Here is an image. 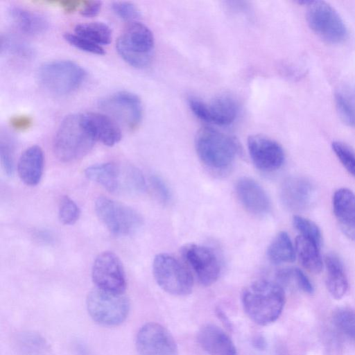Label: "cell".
Segmentation results:
<instances>
[{"label":"cell","mask_w":355,"mask_h":355,"mask_svg":"<svg viewBox=\"0 0 355 355\" xmlns=\"http://www.w3.org/2000/svg\"><path fill=\"white\" fill-rule=\"evenodd\" d=\"M242 303L252 320L260 325H267L280 315L285 303V294L279 284L258 280L244 290Z\"/></svg>","instance_id":"6da1fadb"},{"label":"cell","mask_w":355,"mask_h":355,"mask_svg":"<svg viewBox=\"0 0 355 355\" xmlns=\"http://www.w3.org/2000/svg\"><path fill=\"white\" fill-rule=\"evenodd\" d=\"M95 141L83 123L82 114H71L64 118L55 133L53 152L61 162H74L88 154Z\"/></svg>","instance_id":"7a4b0ae2"},{"label":"cell","mask_w":355,"mask_h":355,"mask_svg":"<svg viewBox=\"0 0 355 355\" xmlns=\"http://www.w3.org/2000/svg\"><path fill=\"white\" fill-rule=\"evenodd\" d=\"M195 146L202 162L215 171H223L230 167L239 150L234 138L208 127L198 132Z\"/></svg>","instance_id":"3957f363"},{"label":"cell","mask_w":355,"mask_h":355,"mask_svg":"<svg viewBox=\"0 0 355 355\" xmlns=\"http://www.w3.org/2000/svg\"><path fill=\"white\" fill-rule=\"evenodd\" d=\"M154 44L151 31L141 23L132 22L119 37L116 47L126 62L132 67L142 68L151 60Z\"/></svg>","instance_id":"277c9868"},{"label":"cell","mask_w":355,"mask_h":355,"mask_svg":"<svg viewBox=\"0 0 355 355\" xmlns=\"http://www.w3.org/2000/svg\"><path fill=\"white\" fill-rule=\"evenodd\" d=\"M87 311L97 323L105 326H116L127 318L130 303L123 293H113L96 288L86 300Z\"/></svg>","instance_id":"5b68a950"},{"label":"cell","mask_w":355,"mask_h":355,"mask_svg":"<svg viewBox=\"0 0 355 355\" xmlns=\"http://www.w3.org/2000/svg\"><path fill=\"white\" fill-rule=\"evenodd\" d=\"M306 20L312 31L327 43L340 44L347 37L343 19L326 1H310L307 5Z\"/></svg>","instance_id":"8992f818"},{"label":"cell","mask_w":355,"mask_h":355,"mask_svg":"<svg viewBox=\"0 0 355 355\" xmlns=\"http://www.w3.org/2000/svg\"><path fill=\"white\" fill-rule=\"evenodd\" d=\"M153 272L159 287L171 295L182 296L192 291L193 280L191 272L170 254L161 253L155 257Z\"/></svg>","instance_id":"52a82bcc"},{"label":"cell","mask_w":355,"mask_h":355,"mask_svg":"<svg viewBox=\"0 0 355 355\" xmlns=\"http://www.w3.org/2000/svg\"><path fill=\"white\" fill-rule=\"evenodd\" d=\"M86 76L85 70L69 60H55L46 62L39 70V79L49 92L59 95L76 90Z\"/></svg>","instance_id":"ba28073f"},{"label":"cell","mask_w":355,"mask_h":355,"mask_svg":"<svg viewBox=\"0 0 355 355\" xmlns=\"http://www.w3.org/2000/svg\"><path fill=\"white\" fill-rule=\"evenodd\" d=\"M95 211L107 229L118 236L132 234L143 223L141 216L135 209L105 196L96 199Z\"/></svg>","instance_id":"9c48e42d"},{"label":"cell","mask_w":355,"mask_h":355,"mask_svg":"<svg viewBox=\"0 0 355 355\" xmlns=\"http://www.w3.org/2000/svg\"><path fill=\"white\" fill-rule=\"evenodd\" d=\"M92 277L96 288L113 293H123L126 279L123 264L112 252L105 251L95 259Z\"/></svg>","instance_id":"30bf717a"},{"label":"cell","mask_w":355,"mask_h":355,"mask_svg":"<svg viewBox=\"0 0 355 355\" xmlns=\"http://www.w3.org/2000/svg\"><path fill=\"white\" fill-rule=\"evenodd\" d=\"M100 107L130 130L137 128L142 119L141 100L130 92H120L109 96L101 101Z\"/></svg>","instance_id":"8fae6325"},{"label":"cell","mask_w":355,"mask_h":355,"mask_svg":"<svg viewBox=\"0 0 355 355\" xmlns=\"http://www.w3.org/2000/svg\"><path fill=\"white\" fill-rule=\"evenodd\" d=\"M139 355H178V349L170 332L155 322L141 327L136 338Z\"/></svg>","instance_id":"7c38bea8"},{"label":"cell","mask_w":355,"mask_h":355,"mask_svg":"<svg viewBox=\"0 0 355 355\" xmlns=\"http://www.w3.org/2000/svg\"><path fill=\"white\" fill-rule=\"evenodd\" d=\"M182 254L201 284L209 286L217 280L220 267L216 255L211 249L191 243L182 248Z\"/></svg>","instance_id":"4fadbf2b"},{"label":"cell","mask_w":355,"mask_h":355,"mask_svg":"<svg viewBox=\"0 0 355 355\" xmlns=\"http://www.w3.org/2000/svg\"><path fill=\"white\" fill-rule=\"evenodd\" d=\"M189 106L200 120L218 125L232 123L238 112L236 102L228 96H218L208 103L198 98L191 97Z\"/></svg>","instance_id":"5bb4252c"},{"label":"cell","mask_w":355,"mask_h":355,"mask_svg":"<svg viewBox=\"0 0 355 355\" xmlns=\"http://www.w3.org/2000/svg\"><path fill=\"white\" fill-rule=\"evenodd\" d=\"M248 148L252 162L261 171L277 170L284 162V151L281 145L266 136L251 135L248 139Z\"/></svg>","instance_id":"9a60e30c"},{"label":"cell","mask_w":355,"mask_h":355,"mask_svg":"<svg viewBox=\"0 0 355 355\" xmlns=\"http://www.w3.org/2000/svg\"><path fill=\"white\" fill-rule=\"evenodd\" d=\"M236 193L243 207L252 214H265L270 208L267 193L252 178L245 177L239 180L236 184Z\"/></svg>","instance_id":"2e32d148"},{"label":"cell","mask_w":355,"mask_h":355,"mask_svg":"<svg viewBox=\"0 0 355 355\" xmlns=\"http://www.w3.org/2000/svg\"><path fill=\"white\" fill-rule=\"evenodd\" d=\"M314 190L311 184L304 178L291 177L284 181L280 190L283 204L291 210L306 209L311 203Z\"/></svg>","instance_id":"e0dca14e"},{"label":"cell","mask_w":355,"mask_h":355,"mask_svg":"<svg viewBox=\"0 0 355 355\" xmlns=\"http://www.w3.org/2000/svg\"><path fill=\"white\" fill-rule=\"evenodd\" d=\"M81 114L84 124L96 141L112 146L121 140V129L110 116L97 112Z\"/></svg>","instance_id":"ac0fdd59"},{"label":"cell","mask_w":355,"mask_h":355,"mask_svg":"<svg viewBox=\"0 0 355 355\" xmlns=\"http://www.w3.org/2000/svg\"><path fill=\"white\" fill-rule=\"evenodd\" d=\"M198 341L209 355H237L231 338L216 325L203 326L198 333Z\"/></svg>","instance_id":"d6986e66"},{"label":"cell","mask_w":355,"mask_h":355,"mask_svg":"<svg viewBox=\"0 0 355 355\" xmlns=\"http://www.w3.org/2000/svg\"><path fill=\"white\" fill-rule=\"evenodd\" d=\"M44 169V153L38 146H32L21 155L17 163V173L26 185L35 186L41 180Z\"/></svg>","instance_id":"ffe728a7"},{"label":"cell","mask_w":355,"mask_h":355,"mask_svg":"<svg viewBox=\"0 0 355 355\" xmlns=\"http://www.w3.org/2000/svg\"><path fill=\"white\" fill-rule=\"evenodd\" d=\"M327 269V287L336 300L341 299L348 288L347 279L340 259L334 254H328L324 257Z\"/></svg>","instance_id":"44dd1931"},{"label":"cell","mask_w":355,"mask_h":355,"mask_svg":"<svg viewBox=\"0 0 355 355\" xmlns=\"http://www.w3.org/2000/svg\"><path fill=\"white\" fill-rule=\"evenodd\" d=\"M9 14L15 26L23 33L37 35L49 27L47 19L42 15L19 6H13Z\"/></svg>","instance_id":"7402d4cb"},{"label":"cell","mask_w":355,"mask_h":355,"mask_svg":"<svg viewBox=\"0 0 355 355\" xmlns=\"http://www.w3.org/2000/svg\"><path fill=\"white\" fill-rule=\"evenodd\" d=\"M332 205L342 229L355 226V193L352 191L347 188L336 191Z\"/></svg>","instance_id":"603a6c76"},{"label":"cell","mask_w":355,"mask_h":355,"mask_svg":"<svg viewBox=\"0 0 355 355\" xmlns=\"http://www.w3.org/2000/svg\"><path fill=\"white\" fill-rule=\"evenodd\" d=\"M85 176L109 191L119 189L121 184V171L117 165L113 163H103L90 166L85 170Z\"/></svg>","instance_id":"cb8c5ba5"},{"label":"cell","mask_w":355,"mask_h":355,"mask_svg":"<svg viewBox=\"0 0 355 355\" xmlns=\"http://www.w3.org/2000/svg\"><path fill=\"white\" fill-rule=\"evenodd\" d=\"M295 252L302 265L313 273H320L323 263L320 254V248L311 240L299 235L295 239Z\"/></svg>","instance_id":"d4e9b609"},{"label":"cell","mask_w":355,"mask_h":355,"mask_svg":"<svg viewBox=\"0 0 355 355\" xmlns=\"http://www.w3.org/2000/svg\"><path fill=\"white\" fill-rule=\"evenodd\" d=\"M267 255L269 260L275 264L295 261V249L286 232H280L275 236L268 248Z\"/></svg>","instance_id":"484cf974"},{"label":"cell","mask_w":355,"mask_h":355,"mask_svg":"<svg viewBox=\"0 0 355 355\" xmlns=\"http://www.w3.org/2000/svg\"><path fill=\"white\" fill-rule=\"evenodd\" d=\"M75 33L100 46L106 45L112 40L110 27L102 22H89L76 25Z\"/></svg>","instance_id":"4316f807"},{"label":"cell","mask_w":355,"mask_h":355,"mask_svg":"<svg viewBox=\"0 0 355 355\" xmlns=\"http://www.w3.org/2000/svg\"><path fill=\"white\" fill-rule=\"evenodd\" d=\"M335 103L341 121L355 128V98L348 92L339 90L335 94Z\"/></svg>","instance_id":"83f0119b"},{"label":"cell","mask_w":355,"mask_h":355,"mask_svg":"<svg viewBox=\"0 0 355 355\" xmlns=\"http://www.w3.org/2000/svg\"><path fill=\"white\" fill-rule=\"evenodd\" d=\"M279 280L284 284H294L304 292L311 294L313 286L307 276L297 268H288L280 270L277 274Z\"/></svg>","instance_id":"f1b7e54d"},{"label":"cell","mask_w":355,"mask_h":355,"mask_svg":"<svg viewBox=\"0 0 355 355\" xmlns=\"http://www.w3.org/2000/svg\"><path fill=\"white\" fill-rule=\"evenodd\" d=\"M335 326L347 337L355 341V312L348 309H338L333 316Z\"/></svg>","instance_id":"f546056e"},{"label":"cell","mask_w":355,"mask_h":355,"mask_svg":"<svg viewBox=\"0 0 355 355\" xmlns=\"http://www.w3.org/2000/svg\"><path fill=\"white\" fill-rule=\"evenodd\" d=\"M295 228L302 235L314 242L320 248L322 244V234L318 226L312 220L295 215L293 218Z\"/></svg>","instance_id":"4dcf8cb0"},{"label":"cell","mask_w":355,"mask_h":355,"mask_svg":"<svg viewBox=\"0 0 355 355\" xmlns=\"http://www.w3.org/2000/svg\"><path fill=\"white\" fill-rule=\"evenodd\" d=\"M0 157L5 173L12 175L14 171V142L12 137L6 131L1 132Z\"/></svg>","instance_id":"1f68e13d"},{"label":"cell","mask_w":355,"mask_h":355,"mask_svg":"<svg viewBox=\"0 0 355 355\" xmlns=\"http://www.w3.org/2000/svg\"><path fill=\"white\" fill-rule=\"evenodd\" d=\"M80 209L69 196H63L59 203L58 217L64 225H73L79 218Z\"/></svg>","instance_id":"d6a6232c"},{"label":"cell","mask_w":355,"mask_h":355,"mask_svg":"<svg viewBox=\"0 0 355 355\" xmlns=\"http://www.w3.org/2000/svg\"><path fill=\"white\" fill-rule=\"evenodd\" d=\"M331 148L344 168L355 178V153L353 150L338 141L332 142Z\"/></svg>","instance_id":"836d02e7"},{"label":"cell","mask_w":355,"mask_h":355,"mask_svg":"<svg viewBox=\"0 0 355 355\" xmlns=\"http://www.w3.org/2000/svg\"><path fill=\"white\" fill-rule=\"evenodd\" d=\"M64 38L72 46L87 53L96 55H104V49L93 42L76 33H66Z\"/></svg>","instance_id":"e575fe53"},{"label":"cell","mask_w":355,"mask_h":355,"mask_svg":"<svg viewBox=\"0 0 355 355\" xmlns=\"http://www.w3.org/2000/svg\"><path fill=\"white\" fill-rule=\"evenodd\" d=\"M112 8L119 17L125 21H134L140 16L137 6L128 1H115Z\"/></svg>","instance_id":"d590c367"},{"label":"cell","mask_w":355,"mask_h":355,"mask_svg":"<svg viewBox=\"0 0 355 355\" xmlns=\"http://www.w3.org/2000/svg\"><path fill=\"white\" fill-rule=\"evenodd\" d=\"M1 51H6L15 55L29 57L31 51L28 46L23 42L10 37L1 39Z\"/></svg>","instance_id":"8d00e7d4"},{"label":"cell","mask_w":355,"mask_h":355,"mask_svg":"<svg viewBox=\"0 0 355 355\" xmlns=\"http://www.w3.org/2000/svg\"><path fill=\"white\" fill-rule=\"evenodd\" d=\"M125 175V183L131 189L137 192H143L146 190L145 178L139 169L135 167L128 168Z\"/></svg>","instance_id":"74e56055"},{"label":"cell","mask_w":355,"mask_h":355,"mask_svg":"<svg viewBox=\"0 0 355 355\" xmlns=\"http://www.w3.org/2000/svg\"><path fill=\"white\" fill-rule=\"evenodd\" d=\"M150 185L157 198L164 203L171 199V192L166 182L159 176L153 175L150 178Z\"/></svg>","instance_id":"f35d334b"},{"label":"cell","mask_w":355,"mask_h":355,"mask_svg":"<svg viewBox=\"0 0 355 355\" xmlns=\"http://www.w3.org/2000/svg\"><path fill=\"white\" fill-rule=\"evenodd\" d=\"M101 5L102 3L99 1H83L80 13L86 17H94L99 13Z\"/></svg>","instance_id":"ab89813d"},{"label":"cell","mask_w":355,"mask_h":355,"mask_svg":"<svg viewBox=\"0 0 355 355\" xmlns=\"http://www.w3.org/2000/svg\"><path fill=\"white\" fill-rule=\"evenodd\" d=\"M11 125L17 130H26L31 127L32 119L27 116H17L11 119Z\"/></svg>","instance_id":"60d3db41"},{"label":"cell","mask_w":355,"mask_h":355,"mask_svg":"<svg viewBox=\"0 0 355 355\" xmlns=\"http://www.w3.org/2000/svg\"><path fill=\"white\" fill-rule=\"evenodd\" d=\"M57 3L67 12H72L76 10L78 8H80L83 3V1L78 0H64L59 1Z\"/></svg>","instance_id":"b9f144b4"},{"label":"cell","mask_w":355,"mask_h":355,"mask_svg":"<svg viewBox=\"0 0 355 355\" xmlns=\"http://www.w3.org/2000/svg\"><path fill=\"white\" fill-rule=\"evenodd\" d=\"M216 313H217L218 317L224 323V324L226 327H227L228 328H230L231 323H230L228 318L225 315L224 312L222 310H220V309H218L216 310Z\"/></svg>","instance_id":"7bdbcfd3"},{"label":"cell","mask_w":355,"mask_h":355,"mask_svg":"<svg viewBox=\"0 0 355 355\" xmlns=\"http://www.w3.org/2000/svg\"><path fill=\"white\" fill-rule=\"evenodd\" d=\"M266 343L264 339L262 337H257L254 340V345L257 349H264Z\"/></svg>","instance_id":"ee69618b"}]
</instances>
